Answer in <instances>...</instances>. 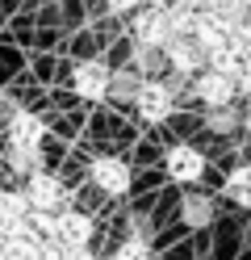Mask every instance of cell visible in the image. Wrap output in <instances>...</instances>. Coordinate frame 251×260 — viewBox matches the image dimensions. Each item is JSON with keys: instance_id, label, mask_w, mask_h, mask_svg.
I'll list each match as a JSON object with an SVG mask.
<instances>
[{"instance_id": "cell-1", "label": "cell", "mask_w": 251, "mask_h": 260, "mask_svg": "<svg viewBox=\"0 0 251 260\" xmlns=\"http://www.w3.org/2000/svg\"><path fill=\"white\" fill-rule=\"evenodd\" d=\"M134 109H138L142 122H163L167 113H172V88L159 84V80H147V84H138V92H134Z\"/></svg>"}, {"instance_id": "cell-2", "label": "cell", "mask_w": 251, "mask_h": 260, "mask_svg": "<svg viewBox=\"0 0 251 260\" xmlns=\"http://www.w3.org/2000/svg\"><path fill=\"white\" fill-rule=\"evenodd\" d=\"M167 176H172L176 185H197L201 176H205V155L189 143H180V147L167 151Z\"/></svg>"}, {"instance_id": "cell-3", "label": "cell", "mask_w": 251, "mask_h": 260, "mask_svg": "<svg viewBox=\"0 0 251 260\" xmlns=\"http://www.w3.org/2000/svg\"><path fill=\"white\" fill-rule=\"evenodd\" d=\"M25 202L29 210H50L55 214V206H63V181L59 176H50V172H29V181H25Z\"/></svg>"}, {"instance_id": "cell-4", "label": "cell", "mask_w": 251, "mask_h": 260, "mask_svg": "<svg viewBox=\"0 0 251 260\" xmlns=\"http://www.w3.org/2000/svg\"><path fill=\"white\" fill-rule=\"evenodd\" d=\"M109 84H113V76H109L105 63H96V59L80 63V68L71 72V88L84 96V101H100V96L109 92Z\"/></svg>"}, {"instance_id": "cell-5", "label": "cell", "mask_w": 251, "mask_h": 260, "mask_svg": "<svg viewBox=\"0 0 251 260\" xmlns=\"http://www.w3.org/2000/svg\"><path fill=\"white\" fill-rule=\"evenodd\" d=\"M92 185L100 193H109V198H122L130 189V168L113 155H100V159H92Z\"/></svg>"}, {"instance_id": "cell-6", "label": "cell", "mask_w": 251, "mask_h": 260, "mask_svg": "<svg viewBox=\"0 0 251 260\" xmlns=\"http://www.w3.org/2000/svg\"><path fill=\"white\" fill-rule=\"evenodd\" d=\"M42 135H46V126H42L38 113L17 109L13 118H9V143H13V151H38Z\"/></svg>"}, {"instance_id": "cell-7", "label": "cell", "mask_w": 251, "mask_h": 260, "mask_svg": "<svg viewBox=\"0 0 251 260\" xmlns=\"http://www.w3.org/2000/svg\"><path fill=\"white\" fill-rule=\"evenodd\" d=\"M193 42H197L205 55H213V51H222V46L230 42V25H226L222 17H213V13L197 9V21H193Z\"/></svg>"}, {"instance_id": "cell-8", "label": "cell", "mask_w": 251, "mask_h": 260, "mask_svg": "<svg viewBox=\"0 0 251 260\" xmlns=\"http://www.w3.org/2000/svg\"><path fill=\"white\" fill-rule=\"evenodd\" d=\"M134 38H138L142 46H167L172 29H167V13H163V5H151V9H142L138 17H134Z\"/></svg>"}, {"instance_id": "cell-9", "label": "cell", "mask_w": 251, "mask_h": 260, "mask_svg": "<svg viewBox=\"0 0 251 260\" xmlns=\"http://www.w3.org/2000/svg\"><path fill=\"white\" fill-rule=\"evenodd\" d=\"M234 92H239V88H234V80L222 76V72H213V68L197 76V96H201L205 105H213V109H226V105L234 101Z\"/></svg>"}, {"instance_id": "cell-10", "label": "cell", "mask_w": 251, "mask_h": 260, "mask_svg": "<svg viewBox=\"0 0 251 260\" xmlns=\"http://www.w3.org/2000/svg\"><path fill=\"white\" fill-rule=\"evenodd\" d=\"M88 239H92V222H88V214H80V210H67V214H59L55 243H63V248H88Z\"/></svg>"}, {"instance_id": "cell-11", "label": "cell", "mask_w": 251, "mask_h": 260, "mask_svg": "<svg viewBox=\"0 0 251 260\" xmlns=\"http://www.w3.org/2000/svg\"><path fill=\"white\" fill-rule=\"evenodd\" d=\"M167 63H172L176 72H201V63H205V51L193 42V34H184V38H167Z\"/></svg>"}, {"instance_id": "cell-12", "label": "cell", "mask_w": 251, "mask_h": 260, "mask_svg": "<svg viewBox=\"0 0 251 260\" xmlns=\"http://www.w3.org/2000/svg\"><path fill=\"white\" fill-rule=\"evenodd\" d=\"M29 222V202L25 193H0V239L21 231V226Z\"/></svg>"}, {"instance_id": "cell-13", "label": "cell", "mask_w": 251, "mask_h": 260, "mask_svg": "<svg viewBox=\"0 0 251 260\" xmlns=\"http://www.w3.org/2000/svg\"><path fill=\"white\" fill-rule=\"evenodd\" d=\"M226 198L251 210V164H239V168L226 176Z\"/></svg>"}, {"instance_id": "cell-14", "label": "cell", "mask_w": 251, "mask_h": 260, "mask_svg": "<svg viewBox=\"0 0 251 260\" xmlns=\"http://www.w3.org/2000/svg\"><path fill=\"white\" fill-rule=\"evenodd\" d=\"M209 68L234 80V76H239V68H243V51H239V46H234V42H226L222 51H213V55H209Z\"/></svg>"}, {"instance_id": "cell-15", "label": "cell", "mask_w": 251, "mask_h": 260, "mask_svg": "<svg viewBox=\"0 0 251 260\" xmlns=\"http://www.w3.org/2000/svg\"><path fill=\"white\" fill-rule=\"evenodd\" d=\"M113 260H151V248H147L142 239H126L122 248H117V256H113Z\"/></svg>"}, {"instance_id": "cell-16", "label": "cell", "mask_w": 251, "mask_h": 260, "mask_svg": "<svg viewBox=\"0 0 251 260\" xmlns=\"http://www.w3.org/2000/svg\"><path fill=\"white\" fill-rule=\"evenodd\" d=\"M184 214H189V222H205V218H209V202L189 198V202H184Z\"/></svg>"}, {"instance_id": "cell-17", "label": "cell", "mask_w": 251, "mask_h": 260, "mask_svg": "<svg viewBox=\"0 0 251 260\" xmlns=\"http://www.w3.org/2000/svg\"><path fill=\"white\" fill-rule=\"evenodd\" d=\"M63 260H96L88 248H63Z\"/></svg>"}, {"instance_id": "cell-18", "label": "cell", "mask_w": 251, "mask_h": 260, "mask_svg": "<svg viewBox=\"0 0 251 260\" xmlns=\"http://www.w3.org/2000/svg\"><path fill=\"white\" fill-rule=\"evenodd\" d=\"M105 5H109L113 13H130V9H138V0H105Z\"/></svg>"}, {"instance_id": "cell-19", "label": "cell", "mask_w": 251, "mask_h": 260, "mask_svg": "<svg viewBox=\"0 0 251 260\" xmlns=\"http://www.w3.org/2000/svg\"><path fill=\"white\" fill-rule=\"evenodd\" d=\"M247 135H251V113H247Z\"/></svg>"}]
</instances>
